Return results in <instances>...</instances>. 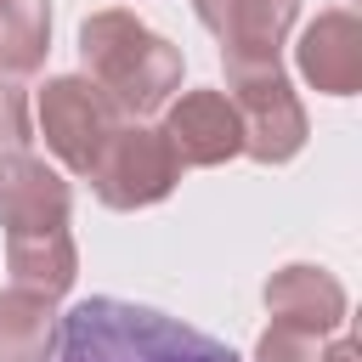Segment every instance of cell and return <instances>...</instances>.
I'll return each instance as SVG.
<instances>
[{
  "mask_svg": "<svg viewBox=\"0 0 362 362\" xmlns=\"http://www.w3.org/2000/svg\"><path fill=\"white\" fill-rule=\"evenodd\" d=\"M51 362H238V356L221 339H209L153 305L90 294L62 317Z\"/></svg>",
  "mask_w": 362,
  "mask_h": 362,
  "instance_id": "6da1fadb",
  "label": "cell"
},
{
  "mask_svg": "<svg viewBox=\"0 0 362 362\" xmlns=\"http://www.w3.org/2000/svg\"><path fill=\"white\" fill-rule=\"evenodd\" d=\"M85 62H96V74L113 85V96H119L124 107H153V102H164V90L181 79L175 51H170L158 34H147L141 23L119 17V11L85 23Z\"/></svg>",
  "mask_w": 362,
  "mask_h": 362,
  "instance_id": "7a4b0ae2",
  "label": "cell"
},
{
  "mask_svg": "<svg viewBox=\"0 0 362 362\" xmlns=\"http://www.w3.org/2000/svg\"><path fill=\"white\" fill-rule=\"evenodd\" d=\"M40 119H45V136L51 147L74 164V170H96L102 147L119 136L113 130V107L96 96V85H79V79H57L40 102Z\"/></svg>",
  "mask_w": 362,
  "mask_h": 362,
  "instance_id": "3957f363",
  "label": "cell"
},
{
  "mask_svg": "<svg viewBox=\"0 0 362 362\" xmlns=\"http://www.w3.org/2000/svg\"><path fill=\"white\" fill-rule=\"evenodd\" d=\"M170 175H175V158L158 136L147 130H124L102 147L96 158V187L107 204H147V198H164L170 192Z\"/></svg>",
  "mask_w": 362,
  "mask_h": 362,
  "instance_id": "277c9868",
  "label": "cell"
},
{
  "mask_svg": "<svg viewBox=\"0 0 362 362\" xmlns=\"http://www.w3.org/2000/svg\"><path fill=\"white\" fill-rule=\"evenodd\" d=\"M238 102H243V136L260 158H288L305 136V119L288 96V85L277 79V68H255V74H238Z\"/></svg>",
  "mask_w": 362,
  "mask_h": 362,
  "instance_id": "5b68a950",
  "label": "cell"
},
{
  "mask_svg": "<svg viewBox=\"0 0 362 362\" xmlns=\"http://www.w3.org/2000/svg\"><path fill=\"white\" fill-rule=\"evenodd\" d=\"M238 136H243V130H238V113H232L226 96H215V90L187 96V102L170 113V124H164V147L181 153V158H192V164H215V158L238 153V147H243Z\"/></svg>",
  "mask_w": 362,
  "mask_h": 362,
  "instance_id": "8992f818",
  "label": "cell"
},
{
  "mask_svg": "<svg viewBox=\"0 0 362 362\" xmlns=\"http://www.w3.org/2000/svg\"><path fill=\"white\" fill-rule=\"evenodd\" d=\"M300 62H305V74L317 79V90L345 96V90L356 85V62H362V51H356V23H351L345 11H328L322 23H311V28H305V45H300Z\"/></svg>",
  "mask_w": 362,
  "mask_h": 362,
  "instance_id": "52a82bcc",
  "label": "cell"
},
{
  "mask_svg": "<svg viewBox=\"0 0 362 362\" xmlns=\"http://www.w3.org/2000/svg\"><path fill=\"white\" fill-rule=\"evenodd\" d=\"M266 300L283 311L288 328H305V334H311V328H334V322H339V305H345L339 288H334L322 272H311V266H288V272L266 288Z\"/></svg>",
  "mask_w": 362,
  "mask_h": 362,
  "instance_id": "ba28073f",
  "label": "cell"
},
{
  "mask_svg": "<svg viewBox=\"0 0 362 362\" xmlns=\"http://www.w3.org/2000/svg\"><path fill=\"white\" fill-rule=\"evenodd\" d=\"M45 23V0H0V68H34Z\"/></svg>",
  "mask_w": 362,
  "mask_h": 362,
  "instance_id": "9c48e42d",
  "label": "cell"
},
{
  "mask_svg": "<svg viewBox=\"0 0 362 362\" xmlns=\"http://www.w3.org/2000/svg\"><path fill=\"white\" fill-rule=\"evenodd\" d=\"M45 334H51V322L40 317V305L34 300H6L0 305V362H40L45 356Z\"/></svg>",
  "mask_w": 362,
  "mask_h": 362,
  "instance_id": "30bf717a",
  "label": "cell"
},
{
  "mask_svg": "<svg viewBox=\"0 0 362 362\" xmlns=\"http://www.w3.org/2000/svg\"><path fill=\"white\" fill-rule=\"evenodd\" d=\"M260 362H317V345H311V334H305V328L277 322V328L260 339Z\"/></svg>",
  "mask_w": 362,
  "mask_h": 362,
  "instance_id": "8fae6325",
  "label": "cell"
},
{
  "mask_svg": "<svg viewBox=\"0 0 362 362\" xmlns=\"http://www.w3.org/2000/svg\"><path fill=\"white\" fill-rule=\"evenodd\" d=\"M328 362H351V345H334V351H328Z\"/></svg>",
  "mask_w": 362,
  "mask_h": 362,
  "instance_id": "7c38bea8",
  "label": "cell"
}]
</instances>
